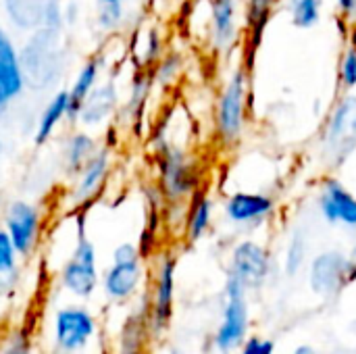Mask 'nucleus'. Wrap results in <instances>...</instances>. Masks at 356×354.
Listing matches in <instances>:
<instances>
[{
    "instance_id": "1",
    "label": "nucleus",
    "mask_w": 356,
    "mask_h": 354,
    "mask_svg": "<svg viewBox=\"0 0 356 354\" xmlns=\"http://www.w3.org/2000/svg\"><path fill=\"white\" fill-rule=\"evenodd\" d=\"M159 169V192L169 204H184L200 190V167L194 156L177 144L154 148Z\"/></svg>"
},
{
    "instance_id": "2",
    "label": "nucleus",
    "mask_w": 356,
    "mask_h": 354,
    "mask_svg": "<svg viewBox=\"0 0 356 354\" xmlns=\"http://www.w3.org/2000/svg\"><path fill=\"white\" fill-rule=\"evenodd\" d=\"M250 106V77L248 65H238L223 83L215 104V131L221 144L240 142Z\"/></svg>"
},
{
    "instance_id": "3",
    "label": "nucleus",
    "mask_w": 356,
    "mask_h": 354,
    "mask_svg": "<svg viewBox=\"0 0 356 354\" xmlns=\"http://www.w3.org/2000/svg\"><path fill=\"white\" fill-rule=\"evenodd\" d=\"M321 154L330 167H342L356 152V94H344L321 129Z\"/></svg>"
},
{
    "instance_id": "4",
    "label": "nucleus",
    "mask_w": 356,
    "mask_h": 354,
    "mask_svg": "<svg viewBox=\"0 0 356 354\" xmlns=\"http://www.w3.org/2000/svg\"><path fill=\"white\" fill-rule=\"evenodd\" d=\"M60 286L75 298H90L98 288V259L94 244L79 232L69 261L60 269Z\"/></svg>"
},
{
    "instance_id": "5",
    "label": "nucleus",
    "mask_w": 356,
    "mask_h": 354,
    "mask_svg": "<svg viewBox=\"0 0 356 354\" xmlns=\"http://www.w3.org/2000/svg\"><path fill=\"white\" fill-rule=\"evenodd\" d=\"M246 288L232 275H227L225 284V311L223 321L215 336V346L221 353H229L238 348L244 342L246 330H248V305H246Z\"/></svg>"
},
{
    "instance_id": "6",
    "label": "nucleus",
    "mask_w": 356,
    "mask_h": 354,
    "mask_svg": "<svg viewBox=\"0 0 356 354\" xmlns=\"http://www.w3.org/2000/svg\"><path fill=\"white\" fill-rule=\"evenodd\" d=\"M113 165V152L108 146H100L94 156L73 175V184L69 190V202L73 209L81 211L88 204H92L98 194L104 190L108 173Z\"/></svg>"
},
{
    "instance_id": "7",
    "label": "nucleus",
    "mask_w": 356,
    "mask_h": 354,
    "mask_svg": "<svg viewBox=\"0 0 356 354\" xmlns=\"http://www.w3.org/2000/svg\"><path fill=\"white\" fill-rule=\"evenodd\" d=\"M96 336V319L83 307H65L54 315V344L63 354L83 351Z\"/></svg>"
},
{
    "instance_id": "8",
    "label": "nucleus",
    "mask_w": 356,
    "mask_h": 354,
    "mask_svg": "<svg viewBox=\"0 0 356 354\" xmlns=\"http://www.w3.org/2000/svg\"><path fill=\"white\" fill-rule=\"evenodd\" d=\"M4 232L13 240L19 257H29L42 234V213L29 200H13L4 213Z\"/></svg>"
},
{
    "instance_id": "9",
    "label": "nucleus",
    "mask_w": 356,
    "mask_h": 354,
    "mask_svg": "<svg viewBox=\"0 0 356 354\" xmlns=\"http://www.w3.org/2000/svg\"><path fill=\"white\" fill-rule=\"evenodd\" d=\"M356 269L353 267L350 259L344 257L338 250H327L321 252L313 259L311 271H309V282L315 294L330 296L336 294L346 282L355 280Z\"/></svg>"
},
{
    "instance_id": "10",
    "label": "nucleus",
    "mask_w": 356,
    "mask_h": 354,
    "mask_svg": "<svg viewBox=\"0 0 356 354\" xmlns=\"http://www.w3.org/2000/svg\"><path fill=\"white\" fill-rule=\"evenodd\" d=\"M317 207L327 223L356 230V196L344 186L342 179L334 175L321 179Z\"/></svg>"
},
{
    "instance_id": "11",
    "label": "nucleus",
    "mask_w": 356,
    "mask_h": 354,
    "mask_svg": "<svg viewBox=\"0 0 356 354\" xmlns=\"http://www.w3.org/2000/svg\"><path fill=\"white\" fill-rule=\"evenodd\" d=\"M4 10L19 29H56L63 23L58 0H4Z\"/></svg>"
},
{
    "instance_id": "12",
    "label": "nucleus",
    "mask_w": 356,
    "mask_h": 354,
    "mask_svg": "<svg viewBox=\"0 0 356 354\" xmlns=\"http://www.w3.org/2000/svg\"><path fill=\"white\" fill-rule=\"evenodd\" d=\"M25 83L27 79L21 52L13 38L0 27V115L23 94Z\"/></svg>"
},
{
    "instance_id": "13",
    "label": "nucleus",
    "mask_w": 356,
    "mask_h": 354,
    "mask_svg": "<svg viewBox=\"0 0 356 354\" xmlns=\"http://www.w3.org/2000/svg\"><path fill=\"white\" fill-rule=\"evenodd\" d=\"M269 252L257 244L254 240H244L236 244L232 252V263H229V273L236 277L246 290L248 288H259L267 275H269Z\"/></svg>"
},
{
    "instance_id": "14",
    "label": "nucleus",
    "mask_w": 356,
    "mask_h": 354,
    "mask_svg": "<svg viewBox=\"0 0 356 354\" xmlns=\"http://www.w3.org/2000/svg\"><path fill=\"white\" fill-rule=\"evenodd\" d=\"M238 0H211L209 42L217 54H227L240 40Z\"/></svg>"
},
{
    "instance_id": "15",
    "label": "nucleus",
    "mask_w": 356,
    "mask_h": 354,
    "mask_svg": "<svg viewBox=\"0 0 356 354\" xmlns=\"http://www.w3.org/2000/svg\"><path fill=\"white\" fill-rule=\"evenodd\" d=\"M275 213V198L263 192H236L225 202V215L236 225H257Z\"/></svg>"
},
{
    "instance_id": "16",
    "label": "nucleus",
    "mask_w": 356,
    "mask_h": 354,
    "mask_svg": "<svg viewBox=\"0 0 356 354\" xmlns=\"http://www.w3.org/2000/svg\"><path fill=\"white\" fill-rule=\"evenodd\" d=\"M142 280H144L142 259H136V261H113L111 267L104 271L102 288H104V294L111 300L123 303V300H129L138 292Z\"/></svg>"
},
{
    "instance_id": "17",
    "label": "nucleus",
    "mask_w": 356,
    "mask_h": 354,
    "mask_svg": "<svg viewBox=\"0 0 356 354\" xmlns=\"http://www.w3.org/2000/svg\"><path fill=\"white\" fill-rule=\"evenodd\" d=\"M173 294H175V259L163 257L156 269L154 292H152V319L161 330L173 315Z\"/></svg>"
},
{
    "instance_id": "18",
    "label": "nucleus",
    "mask_w": 356,
    "mask_h": 354,
    "mask_svg": "<svg viewBox=\"0 0 356 354\" xmlns=\"http://www.w3.org/2000/svg\"><path fill=\"white\" fill-rule=\"evenodd\" d=\"M115 111H117V88L113 81H104L98 83L96 90L88 96V100L79 111L77 121H81L88 127H96L108 121V117H113Z\"/></svg>"
},
{
    "instance_id": "19",
    "label": "nucleus",
    "mask_w": 356,
    "mask_h": 354,
    "mask_svg": "<svg viewBox=\"0 0 356 354\" xmlns=\"http://www.w3.org/2000/svg\"><path fill=\"white\" fill-rule=\"evenodd\" d=\"M71 121V96L69 90H58L48 104L42 108L40 117H38V125H35V144H46L54 131L63 125V121Z\"/></svg>"
},
{
    "instance_id": "20",
    "label": "nucleus",
    "mask_w": 356,
    "mask_h": 354,
    "mask_svg": "<svg viewBox=\"0 0 356 354\" xmlns=\"http://www.w3.org/2000/svg\"><path fill=\"white\" fill-rule=\"evenodd\" d=\"M100 73H102V61H100V56H90L79 67V71L75 73L73 83L69 88V96H71V121H77L83 102L88 100V96L100 83Z\"/></svg>"
},
{
    "instance_id": "21",
    "label": "nucleus",
    "mask_w": 356,
    "mask_h": 354,
    "mask_svg": "<svg viewBox=\"0 0 356 354\" xmlns=\"http://www.w3.org/2000/svg\"><path fill=\"white\" fill-rule=\"evenodd\" d=\"M213 209H215V202L213 198L207 194V192H196L190 202H188V213H186V221H184V227H186V238L190 242H196L200 240L211 223H213Z\"/></svg>"
},
{
    "instance_id": "22",
    "label": "nucleus",
    "mask_w": 356,
    "mask_h": 354,
    "mask_svg": "<svg viewBox=\"0 0 356 354\" xmlns=\"http://www.w3.org/2000/svg\"><path fill=\"white\" fill-rule=\"evenodd\" d=\"M98 148H100V144L90 131L81 129V131L71 134L65 142V148H63V165H65L67 173L75 175L94 156V152Z\"/></svg>"
},
{
    "instance_id": "23",
    "label": "nucleus",
    "mask_w": 356,
    "mask_h": 354,
    "mask_svg": "<svg viewBox=\"0 0 356 354\" xmlns=\"http://www.w3.org/2000/svg\"><path fill=\"white\" fill-rule=\"evenodd\" d=\"M277 0H246V8H244V27H246V38L250 42V54L254 52V48L259 46L265 25L271 17V10L275 6Z\"/></svg>"
},
{
    "instance_id": "24",
    "label": "nucleus",
    "mask_w": 356,
    "mask_h": 354,
    "mask_svg": "<svg viewBox=\"0 0 356 354\" xmlns=\"http://www.w3.org/2000/svg\"><path fill=\"white\" fill-rule=\"evenodd\" d=\"M284 6L294 27L311 29L321 21L323 0H284Z\"/></svg>"
},
{
    "instance_id": "25",
    "label": "nucleus",
    "mask_w": 356,
    "mask_h": 354,
    "mask_svg": "<svg viewBox=\"0 0 356 354\" xmlns=\"http://www.w3.org/2000/svg\"><path fill=\"white\" fill-rule=\"evenodd\" d=\"M184 71V56L179 52H165L161 61L150 69L152 83H159L161 88H169L177 81L179 73Z\"/></svg>"
},
{
    "instance_id": "26",
    "label": "nucleus",
    "mask_w": 356,
    "mask_h": 354,
    "mask_svg": "<svg viewBox=\"0 0 356 354\" xmlns=\"http://www.w3.org/2000/svg\"><path fill=\"white\" fill-rule=\"evenodd\" d=\"M165 54V44H163V35L156 27H150L142 40H140V52H138V67L140 69H152L161 56Z\"/></svg>"
},
{
    "instance_id": "27",
    "label": "nucleus",
    "mask_w": 356,
    "mask_h": 354,
    "mask_svg": "<svg viewBox=\"0 0 356 354\" xmlns=\"http://www.w3.org/2000/svg\"><path fill=\"white\" fill-rule=\"evenodd\" d=\"M129 0H96L98 6V25L104 31H115L125 21V4Z\"/></svg>"
},
{
    "instance_id": "28",
    "label": "nucleus",
    "mask_w": 356,
    "mask_h": 354,
    "mask_svg": "<svg viewBox=\"0 0 356 354\" xmlns=\"http://www.w3.org/2000/svg\"><path fill=\"white\" fill-rule=\"evenodd\" d=\"M307 259V238L300 232H294L288 244V252H286V273L288 275H296Z\"/></svg>"
},
{
    "instance_id": "29",
    "label": "nucleus",
    "mask_w": 356,
    "mask_h": 354,
    "mask_svg": "<svg viewBox=\"0 0 356 354\" xmlns=\"http://www.w3.org/2000/svg\"><path fill=\"white\" fill-rule=\"evenodd\" d=\"M17 263H19V252H17L13 240L8 238V234L2 227L0 230V280L10 282V277L17 271Z\"/></svg>"
},
{
    "instance_id": "30",
    "label": "nucleus",
    "mask_w": 356,
    "mask_h": 354,
    "mask_svg": "<svg viewBox=\"0 0 356 354\" xmlns=\"http://www.w3.org/2000/svg\"><path fill=\"white\" fill-rule=\"evenodd\" d=\"M338 77L340 83L346 92L355 90L356 88V48L348 46L340 58V69H338Z\"/></svg>"
},
{
    "instance_id": "31",
    "label": "nucleus",
    "mask_w": 356,
    "mask_h": 354,
    "mask_svg": "<svg viewBox=\"0 0 356 354\" xmlns=\"http://www.w3.org/2000/svg\"><path fill=\"white\" fill-rule=\"evenodd\" d=\"M31 353V342L27 338L25 332L17 330L8 336V340H4L0 354H29Z\"/></svg>"
},
{
    "instance_id": "32",
    "label": "nucleus",
    "mask_w": 356,
    "mask_h": 354,
    "mask_svg": "<svg viewBox=\"0 0 356 354\" xmlns=\"http://www.w3.org/2000/svg\"><path fill=\"white\" fill-rule=\"evenodd\" d=\"M275 353V344L273 340H265V338H250L242 344V354H273Z\"/></svg>"
},
{
    "instance_id": "33",
    "label": "nucleus",
    "mask_w": 356,
    "mask_h": 354,
    "mask_svg": "<svg viewBox=\"0 0 356 354\" xmlns=\"http://www.w3.org/2000/svg\"><path fill=\"white\" fill-rule=\"evenodd\" d=\"M136 259H142V250L131 242H123L113 250V261H136Z\"/></svg>"
},
{
    "instance_id": "34",
    "label": "nucleus",
    "mask_w": 356,
    "mask_h": 354,
    "mask_svg": "<svg viewBox=\"0 0 356 354\" xmlns=\"http://www.w3.org/2000/svg\"><path fill=\"white\" fill-rule=\"evenodd\" d=\"M338 10L346 23L356 25V0H338Z\"/></svg>"
},
{
    "instance_id": "35",
    "label": "nucleus",
    "mask_w": 356,
    "mask_h": 354,
    "mask_svg": "<svg viewBox=\"0 0 356 354\" xmlns=\"http://www.w3.org/2000/svg\"><path fill=\"white\" fill-rule=\"evenodd\" d=\"M294 354H315V353H313V348H309V346H300V348H298Z\"/></svg>"
},
{
    "instance_id": "36",
    "label": "nucleus",
    "mask_w": 356,
    "mask_h": 354,
    "mask_svg": "<svg viewBox=\"0 0 356 354\" xmlns=\"http://www.w3.org/2000/svg\"><path fill=\"white\" fill-rule=\"evenodd\" d=\"M348 259H350L353 267H355V269H356V246H355V248H353V250H350V257H348Z\"/></svg>"
},
{
    "instance_id": "37",
    "label": "nucleus",
    "mask_w": 356,
    "mask_h": 354,
    "mask_svg": "<svg viewBox=\"0 0 356 354\" xmlns=\"http://www.w3.org/2000/svg\"><path fill=\"white\" fill-rule=\"evenodd\" d=\"M0 156H2V138H0Z\"/></svg>"
}]
</instances>
